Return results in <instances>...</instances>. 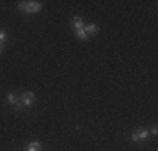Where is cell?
<instances>
[{
    "instance_id": "obj_1",
    "label": "cell",
    "mask_w": 158,
    "mask_h": 151,
    "mask_svg": "<svg viewBox=\"0 0 158 151\" xmlns=\"http://www.w3.org/2000/svg\"><path fill=\"white\" fill-rule=\"evenodd\" d=\"M17 7H19V10H20L22 14H35V12H39L40 9H42V3L40 2H19L17 3Z\"/></svg>"
},
{
    "instance_id": "obj_2",
    "label": "cell",
    "mask_w": 158,
    "mask_h": 151,
    "mask_svg": "<svg viewBox=\"0 0 158 151\" xmlns=\"http://www.w3.org/2000/svg\"><path fill=\"white\" fill-rule=\"evenodd\" d=\"M34 101H35V94L32 92V91H29V92H24L20 96V103L22 106H31Z\"/></svg>"
},
{
    "instance_id": "obj_3",
    "label": "cell",
    "mask_w": 158,
    "mask_h": 151,
    "mask_svg": "<svg viewBox=\"0 0 158 151\" xmlns=\"http://www.w3.org/2000/svg\"><path fill=\"white\" fill-rule=\"evenodd\" d=\"M146 138H148V131L146 129H141V131H138V133L131 134V141L133 143H141V141H145Z\"/></svg>"
},
{
    "instance_id": "obj_4",
    "label": "cell",
    "mask_w": 158,
    "mask_h": 151,
    "mask_svg": "<svg viewBox=\"0 0 158 151\" xmlns=\"http://www.w3.org/2000/svg\"><path fill=\"white\" fill-rule=\"evenodd\" d=\"M7 101H9L10 104H14V106H15V108H17V111H22V108H24V106H22V103L19 101V97H17L14 92H9V94H7Z\"/></svg>"
},
{
    "instance_id": "obj_5",
    "label": "cell",
    "mask_w": 158,
    "mask_h": 151,
    "mask_svg": "<svg viewBox=\"0 0 158 151\" xmlns=\"http://www.w3.org/2000/svg\"><path fill=\"white\" fill-rule=\"evenodd\" d=\"M84 32L88 34H91V35H96L98 32H99V27H98L96 24H89V25H84Z\"/></svg>"
},
{
    "instance_id": "obj_6",
    "label": "cell",
    "mask_w": 158,
    "mask_h": 151,
    "mask_svg": "<svg viewBox=\"0 0 158 151\" xmlns=\"http://www.w3.org/2000/svg\"><path fill=\"white\" fill-rule=\"evenodd\" d=\"M40 149H42V145H40L39 141H32L31 145L27 146V149H25V151H40Z\"/></svg>"
},
{
    "instance_id": "obj_7",
    "label": "cell",
    "mask_w": 158,
    "mask_h": 151,
    "mask_svg": "<svg viewBox=\"0 0 158 151\" xmlns=\"http://www.w3.org/2000/svg\"><path fill=\"white\" fill-rule=\"evenodd\" d=\"M73 25L76 27V30L84 29V22H82V18H81V17H73Z\"/></svg>"
},
{
    "instance_id": "obj_8",
    "label": "cell",
    "mask_w": 158,
    "mask_h": 151,
    "mask_svg": "<svg viewBox=\"0 0 158 151\" xmlns=\"http://www.w3.org/2000/svg\"><path fill=\"white\" fill-rule=\"evenodd\" d=\"M76 35H77L81 40H88V34L84 32V29H79V30H76Z\"/></svg>"
},
{
    "instance_id": "obj_9",
    "label": "cell",
    "mask_w": 158,
    "mask_h": 151,
    "mask_svg": "<svg viewBox=\"0 0 158 151\" xmlns=\"http://www.w3.org/2000/svg\"><path fill=\"white\" fill-rule=\"evenodd\" d=\"M7 40V34H5V30H0V44H3Z\"/></svg>"
},
{
    "instance_id": "obj_10",
    "label": "cell",
    "mask_w": 158,
    "mask_h": 151,
    "mask_svg": "<svg viewBox=\"0 0 158 151\" xmlns=\"http://www.w3.org/2000/svg\"><path fill=\"white\" fill-rule=\"evenodd\" d=\"M152 134H153V136L158 134V129H156V128H153V129H152Z\"/></svg>"
},
{
    "instance_id": "obj_11",
    "label": "cell",
    "mask_w": 158,
    "mask_h": 151,
    "mask_svg": "<svg viewBox=\"0 0 158 151\" xmlns=\"http://www.w3.org/2000/svg\"><path fill=\"white\" fill-rule=\"evenodd\" d=\"M0 52H2V44H0Z\"/></svg>"
}]
</instances>
